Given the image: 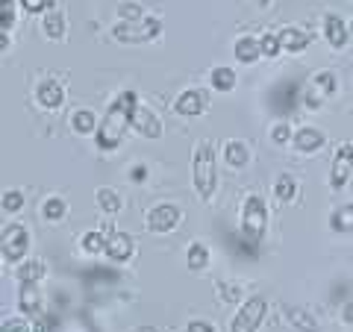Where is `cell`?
I'll use <instances>...</instances> for the list:
<instances>
[{
    "instance_id": "cell-5",
    "label": "cell",
    "mask_w": 353,
    "mask_h": 332,
    "mask_svg": "<svg viewBox=\"0 0 353 332\" xmlns=\"http://www.w3.org/2000/svg\"><path fill=\"white\" fill-rule=\"evenodd\" d=\"M265 309H268V300H265V297H250V300L241 303L230 329L233 332H256L262 318H265Z\"/></svg>"
},
{
    "instance_id": "cell-44",
    "label": "cell",
    "mask_w": 353,
    "mask_h": 332,
    "mask_svg": "<svg viewBox=\"0 0 353 332\" xmlns=\"http://www.w3.org/2000/svg\"><path fill=\"white\" fill-rule=\"evenodd\" d=\"M136 332H157V329H153V326H139Z\"/></svg>"
},
{
    "instance_id": "cell-35",
    "label": "cell",
    "mask_w": 353,
    "mask_h": 332,
    "mask_svg": "<svg viewBox=\"0 0 353 332\" xmlns=\"http://www.w3.org/2000/svg\"><path fill=\"white\" fill-rule=\"evenodd\" d=\"M57 324H59V320L57 318H53V315H39L36 320H32V332H53V329H57Z\"/></svg>"
},
{
    "instance_id": "cell-29",
    "label": "cell",
    "mask_w": 353,
    "mask_h": 332,
    "mask_svg": "<svg viewBox=\"0 0 353 332\" xmlns=\"http://www.w3.org/2000/svg\"><path fill=\"white\" fill-rule=\"evenodd\" d=\"M106 236H103V232H97V229H92V232H85V236H83V241H80V247L85 250V253H92V256H94V253H103L106 250Z\"/></svg>"
},
{
    "instance_id": "cell-7",
    "label": "cell",
    "mask_w": 353,
    "mask_h": 332,
    "mask_svg": "<svg viewBox=\"0 0 353 332\" xmlns=\"http://www.w3.org/2000/svg\"><path fill=\"white\" fill-rule=\"evenodd\" d=\"M180 218H183V212H180L176 206H171V203H159V206H153L150 212H148L145 224H148L150 232H157V236H165V232H171L176 224H180Z\"/></svg>"
},
{
    "instance_id": "cell-28",
    "label": "cell",
    "mask_w": 353,
    "mask_h": 332,
    "mask_svg": "<svg viewBox=\"0 0 353 332\" xmlns=\"http://www.w3.org/2000/svg\"><path fill=\"white\" fill-rule=\"evenodd\" d=\"M65 212H68V203L62 200V197H48L44 200V206H41V215H44V220H62L65 218Z\"/></svg>"
},
{
    "instance_id": "cell-40",
    "label": "cell",
    "mask_w": 353,
    "mask_h": 332,
    "mask_svg": "<svg viewBox=\"0 0 353 332\" xmlns=\"http://www.w3.org/2000/svg\"><path fill=\"white\" fill-rule=\"evenodd\" d=\"M185 332H215V326L206 324V320H192V324L185 326Z\"/></svg>"
},
{
    "instance_id": "cell-16",
    "label": "cell",
    "mask_w": 353,
    "mask_h": 332,
    "mask_svg": "<svg viewBox=\"0 0 353 332\" xmlns=\"http://www.w3.org/2000/svg\"><path fill=\"white\" fill-rule=\"evenodd\" d=\"M294 147L301 153H315L324 147V132L315 129V127H303L294 132Z\"/></svg>"
},
{
    "instance_id": "cell-8",
    "label": "cell",
    "mask_w": 353,
    "mask_h": 332,
    "mask_svg": "<svg viewBox=\"0 0 353 332\" xmlns=\"http://www.w3.org/2000/svg\"><path fill=\"white\" fill-rule=\"evenodd\" d=\"M206 106H209V94L203 92V88H189V92H183L174 101V112L183 115V118H197Z\"/></svg>"
},
{
    "instance_id": "cell-25",
    "label": "cell",
    "mask_w": 353,
    "mask_h": 332,
    "mask_svg": "<svg viewBox=\"0 0 353 332\" xmlns=\"http://www.w3.org/2000/svg\"><path fill=\"white\" fill-rule=\"evenodd\" d=\"M274 194H277L283 203H292L294 194H297V180H294L292 174H280L277 176V185H274Z\"/></svg>"
},
{
    "instance_id": "cell-27",
    "label": "cell",
    "mask_w": 353,
    "mask_h": 332,
    "mask_svg": "<svg viewBox=\"0 0 353 332\" xmlns=\"http://www.w3.org/2000/svg\"><path fill=\"white\" fill-rule=\"evenodd\" d=\"M94 200H97V206H101L106 215H115L118 209H121V197L112 191V188H97V191H94Z\"/></svg>"
},
{
    "instance_id": "cell-6",
    "label": "cell",
    "mask_w": 353,
    "mask_h": 332,
    "mask_svg": "<svg viewBox=\"0 0 353 332\" xmlns=\"http://www.w3.org/2000/svg\"><path fill=\"white\" fill-rule=\"evenodd\" d=\"M27 250H30L27 229L21 224H9L3 229V238H0V253H3V259L6 262H21L27 256Z\"/></svg>"
},
{
    "instance_id": "cell-34",
    "label": "cell",
    "mask_w": 353,
    "mask_h": 332,
    "mask_svg": "<svg viewBox=\"0 0 353 332\" xmlns=\"http://www.w3.org/2000/svg\"><path fill=\"white\" fill-rule=\"evenodd\" d=\"M0 21H3L6 32H9V27L15 24V3L12 0H0Z\"/></svg>"
},
{
    "instance_id": "cell-39",
    "label": "cell",
    "mask_w": 353,
    "mask_h": 332,
    "mask_svg": "<svg viewBox=\"0 0 353 332\" xmlns=\"http://www.w3.org/2000/svg\"><path fill=\"white\" fill-rule=\"evenodd\" d=\"M21 6L27 9V12H44V9H50V0H21Z\"/></svg>"
},
{
    "instance_id": "cell-9",
    "label": "cell",
    "mask_w": 353,
    "mask_h": 332,
    "mask_svg": "<svg viewBox=\"0 0 353 332\" xmlns=\"http://www.w3.org/2000/svg\"><path fill=\"white\" fill-rule=\"evenodd\" d=\"M353 168V145H345L336 150V159H333V168H330V185L333 188H345L347 176Z\"/></svg>"
},
{
    "instance_id": "cell-14",
    "label": "cell",
    "mask_w": 353,
    "mask_h": 332,
    "mask_svg": "<svg viewBox=\"0 0 353 332\" xmlns=\"http://www.w3.org/2000/svg\"><path fill=\"white\" fill-rule=\"evenodd\" d=\"M36 101L44 106V109H59L65 103V88L57 83V80H44L39 88H36Z\"/></svg>"
},
{
    "instance_id": "cell-38",
    "label": "cell",
    "mask_w": 353,
    "mask_h": 332,
    "mask_svg": "<svg viewBox=\"0 0 353 332\" xmlns=\"http://www.w3.org/2000/svg\"><path fill=\"white\" fill-rule=\"evenodd\" d=\"M118 15L124 21H141V6L139 3H118Z\"/></svg>"
},
{
    "instance_id": "cell-22",
    "label": "cell",
    "mask_w": 353,
    "mask_h": 332,
    "mask_svg": "<svg viewBox=\"0 0 353 332\" xmlns=\"http://www.w3.org/2000/svg\"><path fill=\"white\" fill-rule=\"evenodd\" d=\"M71 127H74L77 136H88V132H94L97 118H94L92 109H77V112L71 115Z\"/></svg>"
},
{
    "instance_id": "cell-43",
    "label": "cell",
    "mask_w": 353,
    "mask_h": 332,
    "mask_svg": "<svg viewBox=\"0 0 353 332\" xmlns=\"http://www.w3.org/2000/svg\"><path fill=\"white\" fill-rule=\"evenodd\" d=\"M145 176H148V171H145V168H141V165H139V168H136V171H132V180H139V183H141V180H145Z\"/></svg>"
},
{
    "instance_id": "cell-46",
    "label": "cell",
    "mask_w": 353,
    "mask_h": 332,
    "mask_svg": "<svg viewBox=\"0 0 353 332\" xmlns=\"http://www.w3.org/2000/svg\"><path fill=\"white\" fill-rule=\"evenodd\" d=\"M350 36H353V21H350Z\"/></svg>"
},
{
    "instance_id": "cell-33",
    "label": "cell",
    "mask_w": 353,
    "mask_h": 332,
    "mask_svg": "<svg viewBox=\"0 0 353 332\" xmlns=\"http://www.w3.org/2000/svg\"><path fill=\"white\" fill-rule=\"evenodd\" d=\"M315 88H318V94H333L336 92V76L330 71H321L315 76Z\"/></svg>"
},
{
    "instance_id": "cell-30",
    "label": "cell",
    "mask_w": 353,
    "mask_h": 332,
    "mask_svg": "<svg viewBox=\"0 0 353 332\" xmlns=\"http://www.w3.org/2000/svg\"><path fill=\"white\" fill-rule=\"evenodd\" d=\"M289 320L301 329V332H318V324L312 320V315L303 312V309H289Z\"/></svg>"
},
{
    "instance_id": "cell-11",
    "label": "cell",
    "mask_w": 353,
    "mask_h": 332,
    "mask_svg": "<svg viewBox=\"0 0 353 332\" xmlns=\"http://www.w3.org/2000/svg\"><path fill=\"white\" fill-rule=\"evenodd\" d=\"M132 250H136V245H132V238L127 232H112L103 253H106V259H112V262H127L132 256Z\"/></svg>"
},
{
    "instance_id": "cell-36",
    "label": "cell",
    "mask_w": 353,
    "mask_h": 332,
    "mask_svg": "<svg viewBox=\"0 0 353 332\" xmlns=\"http://www.w3.org/2000/svg\"><path fill=\"white\" fill-rule=\"evenodd\" d=\"M0 332H32V326L27 324L24 318H6L3 326H0Z\"/></svg>"
},
{
    "instance_id": "cell-10",
    "label": "cell",
    "mask_w": 353,
    "mask_h": 332,
    "mask_svg": "<svg viewBox=\"0 0 353 332\" xmlns=\"http://www.w3.org/2000/svg\"><path fill=\"white\" fill-rule=\"evenodd\" d=\"M132 127H136L145 138H159L162 136V121L159 115L148 106H136V115H132Z\"/></svg>"
},
{
    "instance_id": "cell-15",
    "label": "cell",
    "mask_w": 353,
    "mask_h": 332,
    "mask_svg": "<svg viewBox=\"0 0 353 332\" xmlns=\"http://www.w3.org/2000/svg\"><path fill=\"white\" fill-rule=\"evenodd\" d=\"M324 36L330 41V48L333 50H341L347 44V36H350V27L341 24V18L339 15H327L324 18Z\"/></svg>"
},
{
    "instance_id": "cell-31",
    "label": "cell",
    "mask_w": 353,
    "mask_h": 332,
    "mask_svg": "<svg viewBox=\"0 0 353 332\" xmlns=\"http://www.w3.org/2000/svg\"><path fill=\"white\" fill-rule=\"evenodd\" d=\"M0 203H3V212H21V206H24V194L18 191V188H9L0 197Z\"/></svg>"
},
{
    "instance_id": "cell-41",
    "label": "cell",
    "mask_w": 353,
    "mask_h": 332,
    "mask_svg": "<svg viewBox=\"0 0 353 332\" xmlns=\"http://www.w3.org/2000/svg\"><path fill=\"white\" fill-rule=\"evenodd\" d=\"M306 106L309 109H318V106H321V97H318L315 92H306Z\"/></svg>"
},
{
    "instance_id": "cell-24",
    "label": "cell",
    "mask_w": 353,
    "mask_h": 332,
    "mask_svg": "<svg viewBox=\"0 0 353 332\" xmlns=\"http://www.w3.org/2000/svg\"><path fill=\"white\" fill-rule=\"evenodd\" d=\"M185 259H189V271H203V268H209V247L201 245V241H194L189 253H185Z\"/></svg>"
},
{
    "instance_id": "cell-23",
    "label": "cell",
    "mask_w": 353,
    "mask_h": 332,
    "mask_svg": "<svg viewBox=\"0 0 353 332\" xmlns=\"http://www.w3.org/2000/svg\"><path fill=\"white\" fill-rule=\"evenodd\" d=\"M212 88L215 92H233L236 88V71L227 68V65H218V68H212Z\"/></svg>"
},
{
    "instance_id": "cell-1",
    "label": "cell",
    "mask_w": 353,
    "mask_h": 332,
    "mask_svg": "<svg viewBox=\"0 0 353 332\" xmlns=\"http://www.w3.org/2000/svg\"><path fill=\"white\" fill-rule=\"evenodd\" d=\"M139 97L136 92H121L106 109V118L97 127V147L101 150H115L121 141H124V132L132 124V115H136Z\"/></svg>"
},
{
    "instance_id": "cell-32",
    "label": "cell",
    "mask_w": 353,
    "mask_h": 332,
    "mask_svg": "<svg viewBox=\"0 0 353 332\" xmlns=\"http://www.w3.org/2000/svg\"><path fill=\"white\" fill-rule=\"evenodd\" d=\"M259 44H262V56H268V59H274V56H280L283 53L280 36H271V32H265V36L259 39Z\"/></svg>"
},
{
    "instance_id": "cell-18",
    "label": "cell",
    "mask_w": 353,
    "mask_h": 332,
    "mask_svg": "<svg viewBox=\"0 0 353 332\" xmlns=\"http://www.w3.org/2000/svg\"><path fill=\"white\" fill-rule=\"evenodd\" d=\"M224 162L230 165V168H245V165L250 162V150L245 141H227L224 145Z\"/></svg>"
},
{
    "instance_id": "cell-13",
    "label": "cell",
    "mask_w": 353,
    "mask_h": 332,
    "mask_svg": "<svg viewBox=\"0 0 353 332\" xmlns=\"http://www.w3.org/2000/svg\"><path fill=\"white\" fill-rule=\"evenodd\" d=\"M18 306H21V312L30 315V318H39V315H41V291H39V282L21 285V291H18Z\"/></svg>"
},
{
    "instance_id": "cell-12",
    "label": "cell",
    "mask_w": 353,
    "mask_h": 332,
    "mask_svg": "<svg viewBox=\"0 0 353 332\" xmlns=\"http://www.w3.org/2000/svg\"><path fill=\"white\" fill-rule=\"evenodd\" d=\"M297 97H301V85H297V83H283V85L274 88L271 103H274V109H277V112L285 115V112H292V109H294Z\"/></svg>"
},
{
    "instance_id": "cell-4",
    "label": "cell",
    "mask_w": 353,
    "mask_h": 332,
    "mask_svg": "<svg viewBox=\"0 0 353 332\" xmlns=\"http://www.w3.org/2000/svg\"><path fill=\"white\" fill-rule=\"evenodd\" d=\"M162 32V21L159 18H141V21H121L115 24L112 36L121 44H148Z\"/></svg>"
},
{
    "instance_id": "cell-2",
    "label": "cell",
    "mask_w": 353,
    "mask_h": 332,
    "mask_svg": "<svg viewBox=\"0 0 353 332\" xmlns=\"http://www.w3.org/2000/svg\"><path fill=\"white\" fill-rule=\"evenodd\" d=\"M265 227H268V209H265V200L259 194L245 197V203H241V232H239L241 241L256 250V245L265 236Z\"/></svg>"
},
{
    "instance_id": "cell-45",
    "label": "cell",
    "mask_w": 353,
    "mask_h": 332,
    "mask_svg": "<svg viewBox=\"0 0 353 332\" xmlns=\"http://www.w3.org/2000/svg\"><path fill=\"white\" fill-rule=\"evenodd\" d=\"M259 3H262V6H268V0H259Z\"/></svg>"
},
{
    "instance_id": "cell-3",
    "label": "cell",
    "mask_w": 353,
    "mask_h": 332,
    "mask_svg": "<svg viewBox=\"0 0 353 332\" xmlns=\"http://www.w3.org/2000/svg\"><path fill=\"white\" fill-rule=\"evenodd\" d=\"M194 188L203 200H212L218 188V168H215V150L212 141H201L194 147Z\"/></svg>"
},
{
    "instance_id": "cell-20",
    "label": "cell",
    "mask_w": 353,
    "mask_h": 332,
    "mask_svg": "<svg viewBox=\"0 0 353 332\" xmlns=\"http://www.w3.org/2000/svg\"><path fill=\"white\" fill-rule=\"evenodd\" d=\"M262 56V44L256 41V39H250V36H241L239 41H236V59L239 62H256Z\"/></svg>"
},
{
    "instance_id": "cell-17",
    "label": "cell",
    "mask_w": 353,
    "mask_h": 332,
    "mask_svg": "<svg viewBox=\"0 0 353 332\" xmlns=\"http://www.w3.org/2000/svg\"><path fill=\"white\" fill-rule=\"evenodd\" d=\"M280 44H283L285 53H303L309 48V36L301 27H285L280 32Z\"/></svg>"
},
{
    "instance_id": "cell-21",
    "label": "cell",
    "mask_w": 353,
    "mask_h": 332,
    "mask_svg": "<svg viewBox=\"0 0 353 332\" xmlns=\"http://www.w3.org/2000/svg\"><path fill=\"white\" fill-rule=\"evenodd\" d=\"M41 30H44V36L48 39L59 41L65 36V15L59 12V9H50V12L44 15V21H41Z\"/></svg>"
},
{
    "instance_id": "cell-37",
    "label": "cell",
    "mask_w": 353,
    "mask_h": 332,
    "mask_svg": "<svg viewBox=\"0 0 353 332\" xmlns=\"http://www.w3.org/2000/svg\"><path fill=\"white\" fill-rule=\"evenodd\" d=\"M271 141H277V145H289V141H294L292 127L289 124H277V127L271 129Z\"/></svg>"
},
{
    "instance_id": "cell-19",
    "label": "cell",
    "mask_w": 353,
    "mask_h": 332,
    "mask_svg": "<svg viewBox=\"0 0 353 332\" xmlns=\"http://www.w3.org/2000/svg\"><path fill=\"white\" fill-rule=\"evenodd\" d=\"M44 273H48V264H44L41 259H30V262H24V264H21V268L15 271V276H18L21 285H27V282H41Z\"/></svg>"
},
{
    "instance_id": "cell-42",
    "label": "cell",
    "mask_w": 353,
    "mask_h": 332,
    "mask_svg": "<svg viewBox=\"0 0 353 332\" xmlns=\"http://www.w3.org/2000/svg\"><path fill=\"white\" fill-rule=\"evenodd\" d=\"M341 318H345L347 324H353V297L347 300V306H345V312H341Z\"/></svg>"
},
{
    "instance_id": "cell-26",
    "label": "cell",
    "mask_w": 353,
    "mask_h": 332,
    "mask_svg": "<svg viewBox=\"0 0 353 332\" xmlns=\"http://www.w3.org/2000/svg\"><path fill=\"white\" fill-rule=\"evenodd\" d=\"M330 227L336 232H353V203L336 209L333 218H330Z\"/></svg>"
}]
</instances>
